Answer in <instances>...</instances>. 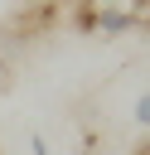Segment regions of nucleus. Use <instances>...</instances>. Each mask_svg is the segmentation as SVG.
Here are the masks:
<instances>
[{"mask_svg": "<svg viewBox=\"0 0 150 155\" xmlns=\"http://www.w3.org/2000/svg\"><path fill=\"white\" fill-rule=\"evenodd\" d=\"M135 0H73V29L82 34H121L131 29Z\"/></svg>", "mask_w": 150, "mask_h": 155, "instance_id": "1", "label": "nucleus"}, {"mask_svg": "<svg viewBox=\"0 0 150 155\" xmlns=\"http://www.w3.org/2000/svg\"><path fill=\"white\" fill-rule=\"evenodd\" d=\"M131 116H135V126H140V131L150 136V92H140V97H135V107H131Z\"/></svg>", "mask_w": 150, "mask_h": 155, "instance_id": "2", "label": "nucleus"}, {"mask_svg": "<svg viewBox=\"0 0 150 155\" xmlns=\"http://www.w3.org/2000/svg\"><path fill=\"white\" fill-rule=\"evenodd\" d=\"M131 29H150V0H135V15H131Z\"/></svg>", "mask_w": 150, "mask_h": 155, "instance_id": "3", "label": "nucleus"}, {"mask_svg": "<svg viewBox=\"0 0 150 155\" xmlns=\"http://www.w3.org/2000/svg\"><path fill=\"white\" fill-rule=\"evenodd\" d=\"M29 155H48V140H44V136H39V131H34V136H29Z\"/></svg>", "mask_w": 150, "mask_h": 155, "instance_id": "4", "label": "nucleus"}]
</instances>
